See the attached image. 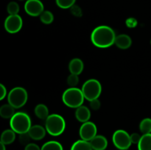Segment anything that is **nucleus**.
Wrapping results in <instances>:
<instances>
[{
  "label": "nucleus",
  "instance_id": "nucleus-1",
  "mask_svg": "<svg viewBox=\"0 0 151 150\" xmlns=\"http://www.w3.org/2000/svg\"><path fill=\"white\" fill-rule=\"evenodd\" d=\"M114 30L109 26H99L92 31L91 41L98 48H108L114 44L116 39Z\"/></svg>",
  "mask_w": 151,
  "mask_h": 150
},
{
  "label": "nucleus",
  "instance_id": "nucleus-2",
  "mask_svg": "<svg viewBox=\"0 0 151 150\" xmlns=\"http://www.w3.org/2000/svg\"><path fill=\"white\" fill-rule=\"evenodd\" d=\"M10 126L16 133L24 134L29 132L31 128L30 117L24 112H18L10 119Z\"/></svg>",
  "mask_w": 151,
  "mask_h": 150
},
{
  "label": "nucleus",
  "instance_id": "nucleus-3",
  "mask_svg": "<svg viewBox=\"0 0 151 150\" xmlns=\"http://www.w3.org/2000/svg\"><path fill=\"white\" fill-rule=\"evenodd\" d=\"M83 94L81 89L78 88H69L63 92L62 100L65 105L71 108H78L84 102Z\"/></svg>",
  "mask_w": 151,
  "mask_h": 150
},
{
  "label": "nucleus",
  "instance_id": "nucleus-4",
  "mask_svg": "<svg viewBox=\"0 0 151 150\" xmlns=\"http://www.w3.org/2000/svg\"><path fill=\"white\" fill-rule=\"evenodd\" d=\"M45 128L47 132L50 135L58 136L64 132L66 121L60 115H50L45 120Z\"/></svg>",
  "mask_w": 151,
  "mask_h": 150
},
{
  "label": "nucleus",
  "instance_id": "nucleus-5",
  "mask_svg": "<svg viewBox=\"0 0 151 150\" xmlns=\"http://www.w3.org/2000/svg\"><path fill=\"white\" fill-rule=\"evenodd\" d=\"M28 94L26 90L22 87H15L10 91L7 96L8 104L15 109L21 108L27 101Z\"/></svg>",
  "mask_w": 151,
  "mask_h": 150
},
{
  "label": "nucleus",
  "instance_id": "nucleus-6",
  "mask_svg": "<svg viewBox=\"0 0 151 150\" xmlns=\"http://www.w3.org/2000/svg\"><path fill=\"white\" fill-rule=\"evenodd\" d=\"M81 90L86 99L90 101L99 98L102 92V85L97 79H90L84 82Z\"/></svg>",
  "mask_w": 151,
  "mask_h": 150
},
{
  "label": "nucleus",
  "instance_id": "nucleus-7",
  "mask_svg": "<svg viewBox=\"0 0 151 150\" xmlns=\"http://www.w3.org/2000/svg\"><path fill=\"white\" fill-rule=\"evenodd\" d=\"M114 145L119 150H127L131 147V135L123 129H118L115 131L112 136Z\"/></svg>",
  "mask_w": 151,
  "mask_h": 150
},
{
  "label": "nucleus",
  "instance_id": "nucleus-8",
  "mask_svg": "<svg viewBox=\"0 0 151 150\" xmlns=\"http://www.w3.org/2000/svg\"><path fill=\"white\" fill-rule=\"evenodd\" d=\"M23 25L22 17L19 15H9L4 21V29L10 34H15L21 30Z\"/></svg>",
  "mask_w": 151,
  "mask_h": 150
},
{
  "label": "nucleus",
  "instance_id": "nucleus-9",
  "mask_svg": "<svg viewBox=\"0 0 151 150\" xmlns=\"http://www.w3.org/2000/svg\"><path fill=\"white\" fill-rule=\"evenodd\" d=\"M97 126L94 124V123L89 121L83 123L79 131L81 139L88 141V142L97 135Z\"/></svg>",
  "mask_w": 151,
  "mask_h": 150
},
{
  "label": "nucleus",
  "instance_id": "nucleus-10",
  "mask_svg": "<svg viewBox=\"0 0 151 150\" xmlns=\"http://www.w3.org/2000/svg\"><path fill=\"white\" fill-rule=\"evenodd\" d=\"M25 12L32 17L40 16L44 11L42 1L40 0H27L24 4Z\"/></svg>",
  "mask_w": 151,
  "mask_h": 150
},
{
  "label": "nucleus",
  "instance_id": "nucleus-11",
  "mask_svg": "<svg viewBox=\"0 0 151 150\" xmlns=\"http://www.w3.org/2000/svg\"><path fill=\"white\" fill-rule=\"evenodd\" d=\"M93 150H105L108 146V140L103 135H96L89 141Z\"/></svg>",
  "mask_w": 151,
  "mask_h": 150
},
{
  "label": "nucleus",
  "instance_id": "nucleus-12",
  "mask_svg": "<svg viewBox=\"0 0 151 150\" xmlns=\"http://www.w3.org/2000/svg\"><path fill=\"white\" fill-rule=\"evenodd\" d=\"M46 132H47L46 128H44L41 125H34L31 126L28 133L31 139L35 140V141H40L45 137Z\"/></svg>",
  "mask_w": 151,
  "mask_h": 150
},
{
  "label": "nucleus",
  "instance_id": "nucleus-13",
  "mask_svg": "<svg viewBox=\"0 0 151 150\" xmlns=\"http://www.w3.org/2000/svg\"><path fill=\"white\" fill-rule=\"evenodd\" d=\"M114 44L121 49H126L131 46L132 40L129 35L126 34H120L116 37Z\"/></svg>",
  "mask_w": 151,
  "mask_h": 150
},
{
  "label": "nucleus",
  "instance_id": "nucleus-14",
  "mask_svg": "<svg viewBox=\"0 0 151 150\" xmlns=\"http://www.w3.org/2000/svg\"><path fill=\"white\" fill-rule=\"evenodd\" d=\"M75 117L80 122L85 123L88 121L91 118V112L86 106L81 105L75 111Z\"/></svg>",
  "mask_w": 151,
  "mask_h": 150
},
{
  "label": "nucleus",
  "instance_id": "nucleus-15",
  "mask_svg": "<svg viewBox=\"0 0 151 150\" xmlns=\"http://www.w3.org/2000/svg\"><path fill=\"white\" fill-rule=\"evenodd\" d=\"M84 69V64L82 60L80 58H74L69 64V70L71 74L79 75L83 72Z\"/></svg>",
  "mask_w": 151,
  "mask_h": 150
},
{
  "label": "nucleus",
  "instance_id": "nucleus-16",
  "mask_svg": "<svg viewBox=\"0 0 151 150\" xmlns=\"http://www.w3.org/2000/svg\"><path fill=\"white\" fill-rule=\"evenodd\" d=\"M16 139V132L13 129H5L1 133V143L4 145H9L14 142Z\"/></svg>",
  "mask_w": 151,
  "mask_h": 150
},
{
  "label": "nucleus",
  "instance_id": "nucleus-17",
  "mask_svg": "<svg viewBox=\"0 0 151 150\" xmlns=\"http://www.w3.org/2000/svg\"><path fill=\"white\" fill-rule=\"evenodd\" d=\"M15 115V108L10 104H3L0 107V116L3 119H11Z\"/></svg>",
  "mask_w": 151,
  "mask_h": 150
},
{
  "label": "nucleus",
  "instance_id": "nucleus-18",
  "mask_svg": "<svg viewBox=\"0 0 151 150\" xmlns=\"http://www.w3.org/2000/svg\"><path fill=\"white\" fill-rule=\"evenodd\" d=\"M35 114L38 119L46 120L49 115V109L45 104H38L35 107Z\"/></svg>",
  "mask_w": 151,
  "mask_h": 150
},
{
  "label": "nucleus",
  "instance_id": "nucleus-19",
  "mask_svg": "<svg viewBox=\"0 0 151 150\" xmlns=\"http://www.w3.org/2000/svg\"><path fill=\"white\" fill-rule=\"evenodd\" d=\"M138 150H151V133L142 135L138 144Z\"/></svg>",
  "mask_w": 151,
  "mask_h": 150
},
{
  "label": "nucleus",
  "instance_id": "nucleus-20",
  "mask_svg": "<svg viewBox=\"0 0 151 150\" xmlns=\"http://www.w3.org/2000/svg\"><path fill=\"white\" fill-rule=\"evenodd\" d=\"M70 150H93L88 141L84 140H78L72 144Z\"/></svg>",
  "mask_w": 151,
  "mask_h": 150
},
{
  "label": "nucleus",
  "instance_id": "nucleus-21",
  "mask_svg": "<svg viewBox=\"0 0 151 150\" xmlns=\"http://www.w3.org/2000/svg\"><path fill=\"white\" fill-rule=\"evenodd\" d=\"M139 130L143 135L151 133V119H144L139 124Z\"/></svg>",
  "mask_w": 151,
  "mask_h": 150
},
{
  "label": "nucleus",
  "instance_id": "nucleus-22",
  "mask_svg": "<svg viewBox=\"0 0 151 150\" xmlns=\"http://www.w3.org/2000/svg\"><path fill=\"white\" fill-rule=\"evenodd\" d=\"M41 150H63V149L59 142L55 141H50L45 143L41 146Z\"/></svg>",
  "mask_w": 151,
  "mask_h": 150
},
{
  "label": "nucleus",
  "instance_id": "nucleus-23",
  "mask_svg": "<svg viewBox=\"0 0 151 150\" xmlns=\"http://www.w3.org/2000/svg\"><path fill=\"white\" fill-rule=\"evenodd\" d=\"M39 17L41 21L44 24H50L54 21V15L49 10H44Z\"/></svg>",
  "mask_w": 151,
  "mask_h": 150
},
{
  "label": "nucleus",
  "instance_id": "nucleus-24",
  "mask_svg": "<svg viewBox=\"0 0 151 150\" xmlns=\"http://www.w3.org/2000/svg\"><path fill=\"white\" fill-rule=\"evenodd\" d=\"M56 4L62 9H68L73 7L76 0H55Z\"/></svg>",
  "mask_w": 151,
  "mask_h": 150
},
{
  "label": "nucleus",
  "instance_id": "nucleus-25",
  "mask_svg": "<svg viewBox=\"0 0 151 150\" xmlns=\"http://www.w3.org/2000/svg\"><path fill=\"white\" fill-rule=\"evenodd\" d=\"M19 9V5L16 1H10L7 6V11L9 15H18Z\"/></svg>",
  "mask_w": 151,
  "mask_h": 150
},
{
  "label": "nucleus",
  "instance_id": "nucleus-26",
  "mask_svg": "<svg viewBox=\"0 0 151 150\" xmlns=\"http://www.w3.org/2000/svg\"><path fill=\"white\" fill-rule=\"evenodd\" d=\"M79 82V77L78 75L71 74L67 78V83L70 86V88H75Z\"/></svg>",
  "mask_w": 151,
  "mask_h": 150
},
{
  "label": "nucleus",
  "instance_id": "nucleus-27",
  "mask_svg": "<svg viewBox=\"0 0 151 150\" xmlns=\"http://www.w3.org/2000/svg\"><path fill=\"white\" fill-rule=\"evenodd\" d=\"M30 136H29V133L27 132V133L21 134L20 137H19V140H20L21 144H23V145L27 146V144H29V141H30Z\"/></svg>",
  "mask_w": 151,
  "mask_h": 150
},
{
  "label": "nucleus",
  "instance_id": "nucleus-28",
  "mask_svg": "<svg viewBox=\"0 0 151 150\" xmlns=\"http://www.w3.org/2000/svg\"><path fill=\"white\" fill-rule=\"evenodd\" d=\"M90 106H91L92 110H97L100 108V107H101V103H100V100H99L98 99H94L90 101Z\"/></svg>",
  "mask_w": 151,
  "mask_h": 150
},
{
  "label": "nucleus",
  "instance_id": "nucleus-29",
  "mask_svg": "<svg viewBox=\"0 0 151 150\" xmlns=\"http://www.w3.org/2000/svg\"><path fill=\"white\" fill-rule=\"evenodd\" d=\"M142 136L139 133H132L131 135V143L134 144H138L141 140Z\"/></svg>",
  "mask_w": 151,
  "mask_h": 150
},
{
  "label": "nucleus",
  "instance_id": "nucleus-30",
  "mask_svg": "<svg viewBox=\"0 0 151 150\" xmlns=\"http://www.w3.org/2000/svg\"><path fill=\"white\" fill-rule=\"evenodd\" d=\"M7 96V88L2 84H0V100H2Z\"/></svg>",
  "mask_w": 151,
  "mask_h": 150
},
{
  "label": "nucleus",
  "instance_id": "nucleus-31",
  "mask_svg": "<svg viewBox=\"0 0 151 150\" xmlns=\"http://www.w3.org/2000/svg\"><path fill=\"white\" fill-rule=\"evenodd\" d=\"M24 150H41V148H40L37 144L29 143L27 146H25Z\"/></svg>",
  "mask_w": 151,
  "mask_h": 150
},
{
  "label": "nucleus",
  "instance_id": "nucleus-32",
  "mask_svg": "<svg viewBox=\"0 0 151 150\" xmlns=\"http://www.w3.org/2000/svg\"><path fill=\"white\" fill-rule=\"evenodd\" d=\"M6 145L3 144L2 143H0V150H6Z\"/></svg>",
  "mask_w": 151,
  "mask_h": 150
},
{
  "label": "nucleus",
  "instance_id": "nucleus-33",
  "mask_svg": "<svg viewBox=\"0 0 151 150\" xmlns=\"http://www.w3.org/2000/svg\"><path fill=\"white\" fill-rule=\"evenodd\" d=\"M150 44H151V41H150Z\"/></svg>",
  "mask_w": 151,
  "mask_h": 150
},
{
  "label": "nucleus",
  "instance_id": "nucleus-34",
  "mask_svg": "<svg viewBox=\"0 0 151 150\" xmlns=\"http://www.w3.org/2000/svg\"><path fill=\"white\" fill-rule=\"evenodd\" d=\"M21 1H22V0H21Z\"/></svg>",
  "mask_w": 151,
  "mask_h": 150
}]
</instances>
